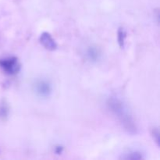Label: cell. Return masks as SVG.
Wrapping results in <instances>:
<instances>
[{
    "instance_id": "cell-1",
    "label": "cell",
    "mask_w": 160,
    "mask_h": 160,
    "mask_svg": "<svg viewBox=\"0 0 160 160\" xmlns=\"http://www.w3.org/2000/svg\"><path fill=\"white\" fill-rule=\"evenodd\" d=\"M108 109L130 134L137 133V126L128 106L117 96H110L106 102Z\"/></svg>"
},
{
    "instance_id": "cell-2",
    "label": "cell",
    "mask_w": 160,
    "mask_h": 160,
    "mask_svg": "<svg viewBox=\"0 0 160 160\" xmlns=\"http://www.w3.org/2000/svg\"><path fill=\"white\" fill-rule=\"evenodd\" d=\"M0 68L9 75H16L20 72L21 65L16 56L0 59Z\"/></svg>"
},
{
    "instance_id": "cell-3",
    "label": "cell",
    "mask_w": 160,
    "mask_h": 160,
    "mask_svg": "<svg viewBox=\"0 0 160 160\" xmlns=\"http://www.w3.org/2000/svg\"><path fill=\"white\" fill-rule=\"evenodd\" d=\"M33 91L39 98H48L52 93V86L47 80L39 79L37 80L33 84Z\"/></svg>"
},
{
    "instance_id": "cell-4",
    "label": "cell",
    "mask_w": 160,
    "mask_h": 160,
    "mask_svg": "<svg viewBox=\"0 0 160 160\" xmlns=\"http://www.w3.org/2000/svg\"><path fill=\"white\" fill-rule=\"evenodd\" d=\"M39 42L42 44V46L48 51H55L58 48V45L56 40L53 38L50 33L46 32V31L41 34Z\"/></svg>"
},
{
    "instance_id": "cell-5",
    "label": "cell",
    "mask_w": 160,
    "mask_h": 160,
    "mask_svg": "<svg viewBox=\"0 0 160 160\" xmlns=\"http://www.w3.org/2000/svg\"><path fill=\"white\" fill-rule=\"evenodd\" d=\"M85 57L91 62H97L101 59L102 52L97 46L90 45L85 50Z\"/></svg>"
},
{
    "instance_id": "cell-6",
    "label": "cell",
    "mask_w": 160,
    "mask_h": 160,
    "mask_svg": "<svg viewBox=\"0 0 160 160\" xmlns=\"http://www.w3.org/2000/svg\"><path fill=\"white\" fill-rule=\"evenodd\" d=\"M127 34L126 31L124 30V28H120L117 31V42L119 44V46L121 48H123L125 46V42H126L127 39Z\"/></svg>"
},
{
    "instance_id": "cell-7",
    "label": "cell",
    "mask_w": 160,
    "mask_h": 160,
    "mask_svg": "<svg viewBox=\"0 0 160 160\" xmlns=\"http://www.w3.org/2000/svg\"><path fill=\"white\" fill-rule=\"evenodd\" d=\"M122 159H131V160H138V159H145L143 154L140 152L138 151H134L128 153V154L125 155L124 156L122 157Z\"/></svg>"
},
{
    "instance_id": "cell-8",
    "label": "cell",
    "mask_w": 160,
    "mask_h": 160,
    "mask_svg": "<svg viewBox=\"0 0 160 160\" xmlns=\"http://www.w3.org/2000/svg\"><path fill=\"white\" fill-rule=\"evenodd\" d=\"M9 114V106L6 102H2L0 104V117L2 119L7 118Z\"/></svg>"
},
{
    "instance_id": "cell-9",
    "label": "cell",
    "mask_w": 160,
    "mask_h": 160,
    "mask_svg": "<svg viewBox=\"0 0 160 160\" xmlns=\"http://www.w3.org/2000/svg\"><path fill=\"white\" fill-rule=\"evenodd\" d=\"M152 136L153 138L154 142L157 144V145H159V131L157 128H154L152 130Z\"/></svg>"
},
{
    "instance_id": "cell-10",
    "label": "cell",
    "mask_w": 160,
    "mask_h": 160,
    "mask_svg": "<svg viewBox=\"0 0 160 160\" xmlns=\"http://www.w3.org/2000/svg\"><path fill=\"white\" fill-rule=\"evenodd\" d=\"M64 150V147L62 145H58L55 147V152L57 155H61Z\"/></svg>"
}]
</instances>
